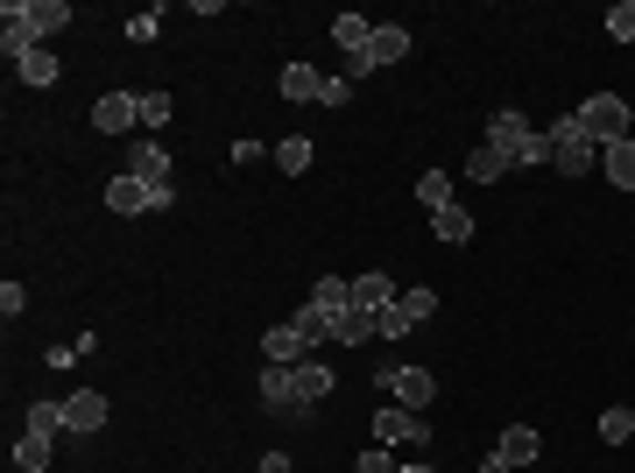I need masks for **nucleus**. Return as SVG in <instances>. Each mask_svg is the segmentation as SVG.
Returning a JSON list of instances; mask_svg holds the SVG:
<instances>
[{
  "label": "nucleus",
  "instance_id": "obj_1",
  "mask_svg": "<svg viewBox=\"0 0 635 473\" xmlns=\"http://www.w3.org/2000/svg\"><path fill=\"white\" fill-rule=\"evenodd\" d=\"M488 148H494V156H502L509 169L551 163V135H536V127H530V121H523V113H515V106H502V113H494V121H488Z\"/></svg>",
  "mask_w": 635,
  "mask_h": 473
},
{
  "label": "nucleus",
  "instance_id": "obj_2",
  "mask_svg": "<svg viewBox=\"0 0 635 473\" xmlns=\"http://www.w3.org/2000/svg\"><path fill=\"white\" fill-rule=\"evenodd\" d=\"M593 163H601V142L580 127V113H565V121L551 127V169L557 177H586Z\"/></svg>",
  "mask_w": 635,
  "mask_h": 473
},
{
  "label": "nucleus",
  "instance_id": "obj_3",
  "mask_svg": "<svg viewBox=\"0 0 635 473\" xmlns=\"http://www.w3.org/2000/svg\"><path fill=\"white\" fill-rule=\"evenodd\" d=\"M580 127H586V135L607 148V142H622L628 127H635V113H628V100H622V92H593V100H580Z\"/></svg>",
  "mask_w": 635,
  "mask_h": 473
},
{
  "label": "nucleus",
  "instance_id": "obj_4",
  "mask_svg": "<svg viewBox=\"0 0 635 473\" xmlns=\"http://www.w3.org/2000/svg\"><path fill=\"white\" fill-rule=\"evenodd\" d=\"M170 205H177V192H148L142 177H113L106 184V213H121V219H134V213H170Z\"/></svg>",
  "mask_w": 635,
  "mask_h": 473
},
{
  "label": "nucleus",
  "instance_id": "obj_5",
  "mask_svg": "<svg viewBox=\"0 0 635 473\" xmlns=\"http://www.w3.org/2000/svg\"><path fill=\"white\" fill-rule=\"evenodd\" d=\"M381 389H389L402 410H417V418L438 403V374L431 368H381Z\"/></svg>",
  "mask_w": 635,
  "mask_h": 473
},
{
  "label": "nucleus",
  "instance_id": "obj_6",
  "mask_svg": "<svg viewBox=\"0 0 635 473\" xmlns=\"http://www.w3.org/2000/svg\"><path fill=\"white\" fill-rule=\"evenodd\" d=\"M402 56H410V29H402V22H375L368 50L354 56V79H368V71H381V64H402Z\"/></svg>",
  "mask_w": 635,
  "mask_h": 473
},
{
  "label": "nucleus",
  "instance_id": "obj_7",
  "mask_svg": "<svg viewBox=\"0 0 635 473\" xmlns=\"http://www.w3.org/2000/svg\"><path fill=\"white\" fill-rule=\"evenodd\" d=\"M375 445H431V424L417 418V410H402V403H389V410H375Z\"/></svg>",
  "mask_w": 635,
  "mask_h": 473
},
{
  "label": "nucleus",
  "instance_id": "obj_8",
  "mask_svg": "<svg viewBox=\"0 0 635 473\" xmlns=\"http://www.w3.org/2000/svg\"><path fill=\"white\" fill-rule=\"evenodd\" d=\"M431 311H438V290H423V282H417V290H402L396 305L381 311V339H402L410 326H423V318H431Z\"/></svg>",
  "mask_w": 635,
  "mask_h": 473
},
{
  "label": "nucleus",
  "instance_id": "obj_9",
  "mask_svg": "<svg viewBox=\"0 0 635 473\" xmlns=\"http://www.w3.org/2000/svg\"><path fill=\"white\" fill-rule=\"evenodd\" d=\"M127 177H142L148 192H177V184H170V148L163 142H127Z\"/></svg>",
  "mask_w": 635,
  "mask_h": 473
},
{
  "label": "nucleus",
  "instance_id": "obj_10",
  "mask_svg": "<svg viewBox=\"0 0 635 473\" xmlns=\"http://www.w3.org/2000/svg\"><path fill=\"white\" fill-rule=\"evenodd\" d=\"M92 127H100V135H127V127H142V92H106V100L92 106Z\"/></svg>",
  "mask_w": 635,
  "mask_h": 473
},
{
  "label": "nucleus",
  "instance_id": "obj_11",
  "mask_svg": "<svg viewBox=\"0 0 635 473\" xmlns=\"http://www.w3.org/2000/svg\"><path fill=\"white\" fill-rule=\"evenodd\" d=\"M100 424H106V395H100V389H79V395L64 403V431H71V439H92Z\"/></svg>",
  "mask_w": 635,
  "mask_h": 473
},
{
  "label": "nucleus",
  "instance_id": "obj_12",
  "mask_svg": "<svg viewBox=\"0 0 635 473\" xmlns=\"http://www.w3.org/2000/svg\"><path fill=\"white\" fill-rule=\"evenodd\" d=\"M0 50H8L14 64H22L29 50H43V35H35V29L22 22V0H8V8H0Z\"/></svg>",
  "mask_w": 635,
  "mask_h": 473
},
{
  "label": "nucleus",
  "instance_id": "obj_13",
  "mask_svg": "<svg viewBox=\"0 0 635 473\" xmlns=\"http://www.w3.org/2000/svg\"><path fill=\"white\" fill-rule=\"evenodd\" d=\"M276 92H283L290 106H318V100H325V71H311V64H283Z\"/></svg>",
  "mask_w": 635,
  "mask_h": 473
},
{
  "label": "nucleus",
  "instance_id": "obj_14",
  "mask_svg": "<svg viewBox=\"0 0 635 473\" xmlns=\"http://www.w3.org/2000/svg\"><path fill=\"white\" fill-rule=\"evenodd\" d=\"M262 361L268 368H297V361H311V347L297 339V326H268L262 332Z\"/></svg>",
  "mask_w": 635,
  "mask_h": 473
},
{
  "label": "nucleus",
  "instance_id": "obj_15",
  "mask_svg": "<svg viewBox=\"0 0 635 473\" xmlns=\"http://www.w3.org/2000/svg\"><path fill=\"white\" fill-rule=\"evenodd\" d=\"M396 282L389 276H381V269H368V276H354V311H368V318H381V311H389L396 305Z\"/></svg>",
  "mask_w": 635,
  "mask_h": 473
},
{
  "label": "nucleus",
  "instance_id": "obj_16",
  "mask_svg": "<svg viewBox=\"0 0 635 473\" xmlns=\"http://www.w3.org/2000/svg\"><path fill=\"white\" fill-rule=\"evenodd\" d=\"M311 305L332 318V332H339V318L354 311V282H346V276H318V282H311Z\"/></svg>",
  "mask_w": 635,
  "mask_h": 473
},
{
  "label": "nucleus",
  "instance_id": "obj_17",
  "mask_svg": "<svg viewBox=\"0 0 635 473\" xmlns=\"http://www.w3.org/2000/svg\"><path fill=\"white\" fill-rule=\"evenodd\" d=\"M255 395H262V410H304V403H297V374H290V368H262Z\"/></svg>",
  "mask_w": 635,
  "mask_h": 473
},
{
  "label": "nucleus",
  "instance_id": "obj_18",
  "mask_svg": "<svg viewBox=\"0 0 635 473\" xmlns=\"http://www.w3.org/2000/svg\"><path fill=\"white\" fill-rule=\"evenodd\" d=\"M494 452H502V460H509L515 473H523V466H536V460H544V439H536L530 424H509V431H502V445H494Z\"/></svg>",
  "mask_w": 635,
  "mask_h": 473
},
{
  "label": "nucleus",
  "instance_id": "obj_19",
  "mask_svg": "<svg viewBox=\"0 0 635 473\" xmlns=\"http://www.w3.org/2000/svg\"><path fill=\"white\" fill-rule=\"evenodd\" d=\"M431 234H438V240H445V248H467V240L480 234V226H473V213H467V205H459V198H452V205H445V213H431Z\"/></svg>",
  "mask_w": 635,
  "mask_h": 473
},
{
  "label": "nucleus",
  "instance_id": "obj_20",
  "mask_svg": "<svg viewBox=\"0 0 635 473\" xmlns=\"http://www.w3.org/2000/svg\"><path fill=\"white\" fill-rule=\"evenodd\" d=\"M22 22L35 35H57V29H71V0H22Z\"/></svg>",
  "mask_w": 635,
  "mask_h": 473
},
{
  "label": "nucleus",
  "instance_id": "obj_21",
  "mask_svg": "<svg viewBox=\"0 0 635 473\" xmlns=\"http://www.w3.org/2000/svg\"><path fill=\"white\" fill-rule=\"evenodd\" d=\"M601 169H607V184H622V192H635V135L607 142V148H601Z\"/></svg>",
  "mask_w": 635,
  "mask_h": 473
},
{
  "label": "nucleus",
  "instance_id": "obj_22",
  "mask_svg": "<svg viewBox=\"0 0 635 473\" xmlns=\"http://www.w3.org/2000/svg\"><path fill=\"white\" fill-rule=\"evenodd\" d=\"M290 374H297V403H304V410L332 395V368H325V361H297Z\"/></svg>",
  "mask_w": 635,
  "mask_h": 473
},
{
  "label": "nucleus",
  "instance_id": "obj_23",
  "mask_svg": "<svg viewBox=\"0 0 635 473\" xmlns=\"http://www.w3.org/2000/svg\"><path fill=\"white\" fill-rule=\"evenodd\" d=\"M14 79H22V85H35V92H43V85H57V79H64V64H57V56H50V50H29V56H22V64H14Z\"/></svg>",
  "mask_w": 635,
  "mask_h": 473
},
{
  "label": "nucleus",
  "instance_id": "obj_24",
  "mask_svg": "<svg viewBox=\"0 0 635 473\" xmlns=\"http://www.w3.org/2000/svg\"><path fill=\"white\" fill-rule=\"evenodd\" d=\"M50 445L57 439H43V431H22V439H14V473H43L50 466Z\"/></svg>",
  "mask_w": 635,
  "mask_h": 473
},
{
  "label": "nucleus",
  "instance_id": "obj_25",
  "mask_svg": "<svg viewBox=\"0 0 635 473\" xmlns=\"http://www.w3.org/2000/svg\"><path fill=\"white\" fill-rule=\"evenodd\" d=\"M368 35H375L368 14H339V22H332V43H339L346 56H360V50H368Z\"/></svg>",
  "mask_w": 635,
  "mask_h": 473
},
{
  "label": "nucleus",
  "instance_id": "obj_26",
  "mask_svg": "<svg viewBox=\"0 0 635 473\" xmlns=\"http://www.w3.org/2000/svg\"><path fill=\"white\" fill-rule=\"evenodd\" d=\"M417 205H423V213H445V205H452V177H445V169H423V177H417Z\"/></svg>",
  "mask_w": 635,
  "mask_h": 473
},
{
  "label": "nucleus",
  "instance_id": "obj_27",
  "mask_svg": "<svg viewBox=\"0 0 635 473\" xmlns=\"http://www.w3.org/2000/svg\"><path fill=\"white\" fill-rule=\"evenodd\" d=\"M332 339H339V347H368V339H381V318H368V311H346Z\"/></svg>",
  "mask_w": 635,
  "mask_h": 473
},
{
  "label": "nucleus",
  "instance_id": "obj_28",
  "mask_svg": "<svg viewBox=\"0 0 635 473\" xmlns=\"http://www.w3.org/2000/svg\"><path fill=\"white\" fill-rule=\"evenodd\" d=\"M290 326H297V339H304V347H325V339H332V318H325L318 305H297V318H290Z\"/></svg>",
  "mask_w": 635,
  "mask_h": 473
},
{
  "label": "nucleus",
  "instance_id": "obj_29",
  "mask_svg": "<svg viewBox=\"0 0 635 473\" xmlns=\"http://www.w3.org/2000/svg\"><path fill=\"white\" fill-rule=\"evenodd\" d=\"M22 431H43V439H57V431H64V403H50V395H43V403H29V410H22Z\"/></svg>",
  "mask_w": 635,
  "mask_h": 473
},
{
  "label": "nucleus",
  "instance_id": "obj_30",
  "mask_svg": "<svg viewBox=\"0 0 635 473\" xmlns=\"http://www.w3.org/2000/svg\"><path fill=\"white\" fill-rule=\"evenodd\" d=\"M318 163V148L304 142V135H290V142H276V169H290V177H304V169Z\"/></svg>",
  "mask_w": 635,
  "mask_h": 473
},
{
  "label": "nucleus",
  "instance_id": "obj_31",
  "mask_svg": "<svg viewBox=\"0 0 635 473\" xmlns=\"http://www.w3.org/2000/svg\"><path fill=\"white\" fill-rule=\"evenodd\" d=\"M467 177H473V184H494V177H509V163L494 156L488 142H473V156H467Z\"/></svg>",
  "mask_w": 635,
  "mask_h": 473
},
{
  "label": "nucleus",
  "instance_id": "obj_32",
  "mask_svg": "<svg viewBox=\"0 0 635 473\" xmlns=\"http://www.w3.org/2000/svg\"><path fill=\"white\" fill-rule=\"evenodd\" d=\"M601 439H607V445H628V439H635V410H628V403L601 410Z\"/></svg>",
  "mask_w": 635,
  "mask_h": 473
},
{
  "label": "nucleus",
  "instance_id": "obj_33",
  "mask_svg": "<svg viewBox=\"0 0 635 473\" xmlns=\"http://www.w3.org/2000/svg\"><path fill=\"white\" fill-rule=\"evenodd\" d=\"M607 35L614 43H635V0H614L607 8Z\"/></svg>",
  "mask_w": 635,
  "mask_h": 473
},
{
  "label": "nucleus",
  "instance_id": "obj_34",
  "mask_svg": "<svg viewBox=\"0 0 635 473\" xmlns=\"http://www.w3.org/2000/svg\"><path fill=\"white\" fill-rule=\"evenodd\" d=\"M156 35H163V8H142L127 22V43H156Z\"/></svg>",
  "mask_w": 635,
  "mask_h": 473
},
{
  "label": "nucleus",
  "instance_id": "obj_35",
  "mask_svg": "<svg viewBox=\"0 0 635 473\" xmlns=\"http://www.w3.org/2000/svg\"><path fill=\"white\" fill-rule=\"evenodd\" d=\"M22 311H29V290H22V282L8 276V282H0V318H8V326H14V318H22Z\"/></svg>",
  "mask_w": 635,
  "mask_h": 473
},
{
  "label": "nucleus",
  "instance_id": "obj_36",
  "mask_svg": "<svg viewBox=\"0 0 635 473\" xmlns=\"http://www.w3.org/2000/svg\"><path fill=\"white\" fill-rule=\"evenodd\" d=\"M396 466H402V460H396L389 445H368V452L354 460V473H396Z\"/></svg>",
  "mask_w": 635,
  "mask_h": 473
},
{
  "label": "nucleus",
  "instance_id": "obj_37",
  "mask_svg": "<svg viewBox=\"0 0 635 473\" xmlns=\"http://www.w3.org/2000/svg\"><path fill=\"white\" fill-rule=\"evenodd\" d=\"M170 121V92H142V127H163Z\"/></svg>",
  "mask_w": 635,
  "mask_h": 473
},
{
  "label": "nucleus",
  "instance_id": "obj_38",
  "mask_svg": "<svg viewBox=\"0 0 635 473\" xmlns=\"http://www.w3.org/2000/svg\"><path fill=\"white\" fill-rule=\"evenodd\" d=\"M346 100H354V79H325V100H318V106H332V113H339Z\"/></svg>",
  "mask_w": 635,
  "mask_h": 473
},
{
  "label": "nucleus",
  "instance_id": "obj_39",
  "mask_svg": "<svg viewBox=\"0 0 635 473\" xmlns=\"http://www.w3.org/2000/svg\"><path fill=\"white\" fill-rule=\"evenodd\" d=\"M255 473H290V452H262V466Z\"/></svg>",
  "mask_w": 635,
  "mask_h": 473
},
{
  "label": "nucleus",
  "instance_id": "obj_40",
  "mask_svg": "<svg viewBox=\"0 0 635 473\" xmlns=\"http://www.w3.org/2000/svg\"><path fill=\"white\" fill-rule=\"evenodd\" d=\"M480 473H515V466L502 460V452H488V460H480Z\"/></svg>",
  "mask_w": 635,
  "mask_h": 473
},
{
  "label": "nucleus",
  "instance_id": "obj_41",
  "mask_svg": "<svg viewBox=\"0 0 635 473\" xmlns=\"http://www.w3.org/2000/svg\"><path fill=\"white\" fill-rule=\"evenodd\" d=\"M396 473H438V466H417V460H402V466H396Z\"/></svg>",
  "mask_w": 635,
  "mask_h": 473
}]
</instances>
